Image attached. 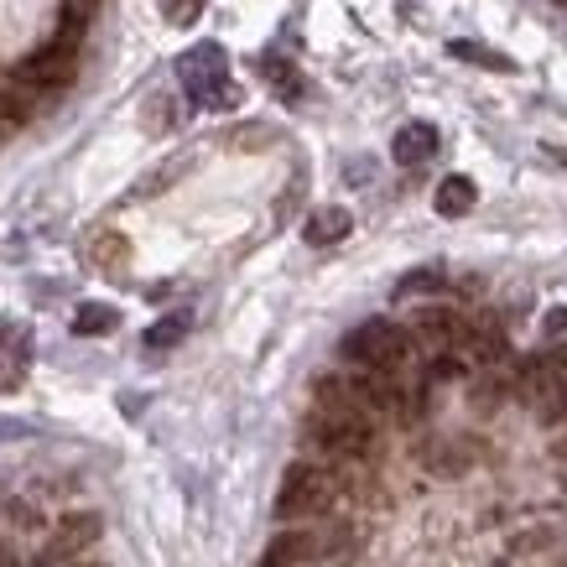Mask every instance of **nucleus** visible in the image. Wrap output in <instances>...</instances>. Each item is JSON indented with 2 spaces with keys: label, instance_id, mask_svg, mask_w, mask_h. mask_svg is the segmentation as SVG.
Here are the masks:
<instances>
[{
  "label": "nucleus",
  "instance_id": "1",
  "mask_svg": "<svg viewBox=\"0 0 567 567\" xmlns=\"http://www.w3.org/2000/svg\"><path fill=\"white\" fill-rule=\"evenodd\" d=\"M516 395L532 406L542 427H557L567 416V364L557 354H532L516 375Z\"/></svg>",
  "mask_w": 567,
  "mask_h": 567
},
{
  "label": "nucleus",
  "instance_id": "2",
  "mask_svg": "<svg viewBox=\"0 0 567 567\" xmlns=\"http://www.w3.org/2000/svg\"><path fill=\"white\" fill-rule=\"evenodd\" d=\"M344 354L360 364V370H385V375H395L401 364L412 360V333L401 323H391V318H370V323H360L344 339Z\"/></svg>",
  "mask_w": 567,
  "mask_h": 567
},
{
  "label": "nucleus",
  "instance_id": "3",
  "mask_svg": "<svg viewBox=\"0 0 567 567\" xmlns=\"http://www.w3.org/2000/svg\"><path fill=\"white\" fill-rule=\"evenodd\" d=\"M339 499V480L318 464H292L287 480H281V495H276V516L281 520H312L323 516L328 505Z\"/></svg>",
  "mask_w": 567,
  "mask_h": 567
},
{
  "label": "nucleus",
  "instance_id": "4",
  "mask_svg": "<svg viewBox=\"0 0 567 567\" xmlns=\"http://www.w3.org/2000/svg\"><path fill=\"white\" fill-rule=\"evenodd\" d=\"M308 432H312V443L323 447V453H333V458H364L375 447L370 416L354 412V406H318Z\"/></svg>",
  "mask_w": 567,
  "mask_h": 567
},
{
  "label": "nucleus",
  "instance_id": "5",
  "mask_svg": "<svg viewBox=\"0 0 567 567\" xmlns=\"http://www.w3.org/2000/svg\"><path fill=\"white\" fill-rule=\"evenodd\" d=\"M177 79H183L193 104H208L214 89L229 84V52H224L219 42H198V48H188L177 58Z\"/></svg>",
  "mask_w": 567,
  "mask_h": 567
},
{
  "label": "nucleus",
  "instance_id": "6",
  "mask_svg": "<svg viewBox=\"0 0 567 567\" xmlns=\"http://www.w3.org/2000/svg\"><path fill=\"white\" fill-rule=\"evenodd\" d=\"M412 333L432 349V354H453V349L468 344V323L453 308H422L416 312V323H412Z\"/></svg>",
  "mask_w": 567,
  "mask_h": 567
},
{
  "label": "nucleus",
  "instance_id": "7",
  "mask_svg": "<svg viewBox=\"0 0 567 567\" xmlns=\"http://www.w3.org/2000/svg\"><path fill=\"white\" fill-rule=\"evenodd\" d=\"M21 79L37 89H63L73 79V42H52V48L32 52V58L21 63Z\"/></svg>",
  "mask_w": 567,
  "mask_h": 567
},
{
  "label": "nucleus",
  "instance_id": "8",
  "mask_svg": "<svg viewBox=\"0 0 567 567\" xmlns=\"http://www.w3.org/2000/svg\"><path fill=\"white\" fill-rule=\"evenodd\" d=\"M100 516H89V511H79V516H63L58 520V532H52L48 542V557H58V563H69V557H79V551H89L94 542H100Z\"/></svg>",
  "mask_w": 567,
  "mask_h": 567
},
{
  "label": "nucleus",
  "instance_id": "9",
  "mask_svg": "<svg viewBox=\"0 0 567 567\" xmlns=\"http://www.w3.org/2000/svg\"><path fill=\"white\" fill-rule=\"evenodd\" d=\"M391 156H395V167H422V162H432V156H437V125H427V121L401 125L391 141Z\"/></svg>",
  "mask_w": 567,
  "mask_h": 567
},
{
  "label": "nucleus",
  "instance_id": "10",
  "mask_svg": "<svg viewBox=\"0 0 567 567\" xmlns=\"http://www.w3.org/2000/svg\"><path fill=\"white\" fill-rule=\"evenodd\" d=\"M354 229V214L339 204H323V208H312L308 224H302V240L308 245H339Z\"/></svg>",
  "mask_w": 567,
  "mask_h": 567
},
{
  "label": "nucleus",
  "instance_id": "11",
  "mask_svg": "<svg viewBox=\"0 0 567 567\" xmlns=\"http://www.w3.org/2000/svg\"><path fill=\"white\" fill-rule=\"evenodd\" d=\"M474 204H480V188H474L464 173L443 177V183H437V193H432V208H437L443 219H464Z\"/></svg>",
  "mask_w": 567,
  "mask_h": 567
},
{
  "label": "nucleus",
  "instance_id": "12",
  "mask_svg": "<svg viewBox=\"0 0 567 567\" xmlns=\"http://www.w3.org/2000/svg\"><path fill=\"white\" fill-rule=\"evenodd\" d=\"M312 551H318V542H312L308 532H281V536H271L260 567H297V563H308Z\"/></svg>",
  "mask_w": 567,
  "mask_h": 567
},
{
  "label": "nucleus",
  "instance_id": "13",
  "mask_svg": "<svg viewBox=\"0 0 567 567\" xmlns=\"http://www.w3.org/2000/svg\"><path fill=\"white\" fill-rule=\"evenodd\" d=\"M89 260H94L100 271L121 276L125 266H131V240H125V235H115V229H100V235L89 240Z\"/></svg>",
  "mask_w": 567,
  "mask_h": 567
},
{
  "label": "nucleus",
  "instance_id": "14",
  "mask_svg": "<svg viewBox=\"0 0 567 567\" xmlns=\"http://www.w3.org/2000/svg\"><path fill=\"white\" fill-rule=\"evenodd\" d=\"M260 79H266V84H271L287 104L302 100V73H297L292 63H287V58H276V52H266V58H260Z\"/></svg>",
  "mask_w": 567,
  "mask_h": 567
},
{
  "label": "nucleus",
  "instance_id": "15",
  "mask_svg": "<svg viewBox=\"0 0 567 567\" xmlns=\"http://www.w3.org/2000/svg\"><path fill=\"white\" fill-rule=\"evenodd\" d=\"M121 328V312L110 308V302H84V308L73 312V333L79 339H100V333H115Z\"/></svg>",
  "mask_w": 567,
  "mask_h": 567
},
{
  "label": "nucleus",
  "instance_id": "16",
  "mask_svg": "<svg viewBox=\"0 0 567 567\" xmlns=\"http://www.w3.org/2000/svg\"><path fill=\"white\" fill-rule=\"evenodd\" d=\"M447 52L453 58H464V63H474V69H489V73H516V63L505 58V52H495V48H484V42H447Z\"/></svg>",
  "mask_w": 567,
  "mask_h": 567
},
{
  "label": "nucleus",
  "instance_id": "17",
  "mask_svg": "<svg viewBox=\"0 0 567 567\" xmlns=\"http://www.w3.org/2000/svg\"><path fill=\"white\" fill-rule=\"evenodd\" d=\"M183 339H188V312H167L162 323H152V328H146V339H141V344L152 349V354H162V349L183 344Z\"/></svg>",
  "mask_w": 567,
  "mask_h": 567
},
{
  "label": "nucleus",
  "instance_id": "18",
  "mask_svg": "<svg viewBox=\"0 0 567 567\" xmlns=\"http://www.w3.org/2000/svg\"><path fill=\"white\" fill-rule=\"evenodd\" d=\"M437 287H443V271H437V266H422V271L395 281V297H422V292H437Z\"/></svg>",
  "mask_w": 567,
  "mask_h": 567
},
{
  "label": "nucleus",
  "instance_id": "19",
  "mask_svg": "<svg viewBox=\"0 0 567 567\" xmlns=\"http://www.w3.org/2000/svg\"><path fill=\"white\" fill-rule=\"evenodd\" d=\"M156 6H162V17L173 21V27H193V21L204 17L208 0H156Z\"/></svg>",
  "mask_w": 567,
  "mask_h": 567
},
{
  "label": "nucleus",
  "instance_id": "20",
  "mask_svg": "<svg viewBox=\"0 0 567 567\" xmlns=\"http://www.w3.org/2000/svg\"><path fill=\"white\" fill-rule=\"evenodd\" d=\"M141 121H146V131H152V136H162V131H173V121H177L173 100H167V94H156V100L146 104V115H141Z\"/></svg>",
  "mask_w": 567,
  "mask_h": 567
},
{
  "label": "nucleus",
  "instance_id": "21",
  "mask_svg": "<svg viewBox=\"0 0 567 567\" xmlns=\"http://www.w3.org/2000/svg\"><path fill=\"white\" fill-rule=\"evenodd\" d=\"M547 339H557V333H567V308H557V312H547Z\"/></svg>",
  "mask_w": 567,
  "mask_h": 567
},
{
  "label": "nucleus",
  "instance_id": "22",
  "mask_svg": "<svg viewBox=\"0 0 567 567\" xmlns=\"http://www.w3.org/2000/svg\"><path fill=\"white\" fill-rule=\"evenodd\" d=\"M547 152H551V156H557V162H567V152H563V146H547Z\"/></svg>",
  "mask_w": 567,
  "mask_h": 567
},
{
  "label": "nucleus",
  "instance_id": "23",
  "mask_svg": "<svg viewBox=\"0 0 567 567\" xmlns=\"http://www.w3.org/2000/svg\"><path fill=\"white\" fill-rule=\"evenodd\" d=\"M557 453H567V443H557Z\"/></svg>",
  "mask_w": 567,
  "mask_h": 567
},
{
  "label": "nucleus",
  "instance_id": "24",
  "mask_svg": "<svg viewBox=\"0 0 567 567\" xmlns=\"http://www.w3.org/2000/svg\"><path fill=\"white\" fill-rule=\"evenodd\" d=\"M0 339H6V323H0Z\"/></svg>",
  "mask_w": 567,
  "mask_h": 567
},
{
  "label": "nucleus",
  "instance_id": "25",
  "mask_svg": "<svg viewBox=\"0 0 567 567\" xmlns=\"http://www.w3.org/2000/svg\"><path fill=\"white\" fill-rule=\"evenodd\" d=\"M563 567H567V563H563Z\"/></svg>",
  "mask_w": 567,
  "mask_h": 567
}]
</instances>
